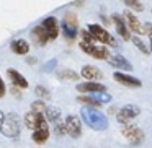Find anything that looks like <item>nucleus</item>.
<instances>
[{
    "label": "nucleus",
    "instance_id": "1",
    "mask_svg": "<svg viewBox=\"0 0 152 148\" xmlns=\"http://www.w3.org/2000/svg\"><path fill=\"white\" fill-rule=\"evenodd\" d=\"M80 116H82V121L85 122L92 130L103 132V130L108 129V117H106L103 112H100L96 108L85 106V108L80 111Z\"/></svg>",
    "mask_w": 152,
    "mask_h": 148
},
{
    "label": "nucleus",
    "instance_id": "2",
    "mask_svg": "<svg viewBox=\"0 0 152 148\" xmlns=\"http://www.w3.org/2000/svg\"><path fill=\"white\" fill-rule=\"evenodd\" d=\"M0 132L7 138H17L21 132V122L15 112L4 116V119L0 121Z\"/></svg>",
    "mask_w": 152,
    "mask_h": 148
},
{
    "label": "nucleus",
    "instance_id": "3",
    "mask_svg": "<svg viewBox=\"0 0 152 148\" xmlns=\"http://www.w3.org/2000/svg\"><path fill=\"white\" fill-rule=\"evenodd\" d=\"M87 30L92 33V36L95 38V41H100V43L105 44V46L116 47V44H118L115 38H113L103 26H100V25H88V28H87Z\"/></svg>",
    "mask_w": 152,
    "mask_h": 148
},
{
    "label": "nucleus",
    "instance_id": "4",
    "mask_svg": "<svg viewBox=\"0 0 152 148\" xmlns=\"http://www.w3.org/2000/svg\"><path fill=\"white\" fill-rule=\"evenodd\" d=\"M139 114H141V108H139L137 104H126L118 111L116 119H118V122L123 125V124H129L131 121H134Z\"/></svg>",
    "mask_w": 152,
    "mask_h": 148
},
{
    "label": "nucleus",
    "instance_id": "5",
    "mask_svg": "<svg viewBox=\"0 0 152 148\" xmlns=\"http://www.w3.org/2000/svg\"><path fill=\"white\" fill-rule=\"evenodd\" d=\"M121 130H123V135H124V137L128 138L132 145L142 143V142H144V138H145L144 132H142L137 125H131V122H129V124H123Z\"/></svg>",
    "mask_w": 152,
    "mask_h": 148
},
{
    "label": "nucleus",
    "instance_id": "6",
    "mask_svg": "<svg viewBox=\"0 0 152 148\" xmlns=\"http://www.w3.org/2000/svg\"><path fill=\"white\" fill-rule=\"evenodd\" d=\"M64 124H66V132L70 138H79L82 135V121L77 116H67Z\"/></svg>",
    "mask_w": 152,
    "mask_h": 148
},
{
    "label": "nucleus",
    "instance_id": "7",
    "mask_svg": "<svg viewBox=\"0 0 152 148\" xmlns=\"http://www.w3.org/2000/svg\"><path fill=\"white\" fill-rule=\"evenodd\" d=\"M111 20H113V23H115V28H116L118 36L121 38L123 41H129V39H131V34H129L131 31H129L128 25H126L124 17H123V15H119V13H113L111 15Z\"/></svg>",
    "mask_w": 152,
    "mask_h": 148
},
{
    "label": "nucleus",
    "instance_id": "8",
    "mask_svg": "<svg viewBox=\"0 0 152 148\" xmlns=\"http://www.w3.org/2000/svg\"><path fill=\"white\" fill-rule=\"evenodd\" d=\"M113 80L121 83L123 86H128V88H141L142 86V82L139 78L129 75V73H123V72H119V70H116V72L113 73Z\"/></svg>",
    "mask_w": 152,
    "mask_h": 148
},
{
    "label": "nucleus",
    "instance_id": "9",
    "mask_svg": "<svg viewBox=\"0 0 152 148\" xmlns=\"http://www.w3.org/2000/svg\"><path fill=\"white\" fill-rule=\"evenodd\" d=\"M106 60H108V64L113 67V69L119 70V72H131V70H132V65L128 62V59H126L124 56H121V54L110 56Z\"/></svg>",
    "mask_w": 152,
    "mask_h": 148
},
{
    "label": "nucleus",
    "instance_id": "10",
    "mask_svg": "<svg viewBox=\"0 0 152 148\" xmlns=\"http://www.w3.org/2000/svg\"><path fill=\"white\" fill-rule=\"evenodd\" d=\"M43 124H46L44 114H41V112H34V111L26 112V116H25V125H26V129L36 130V129H39Z\"/></svg>",
    "mask_w": 152,
    "mask_h": 148
},
{
    "label": "nucleus",
    "instance_id": "11",
    "mask_svg": "<svg viewBox=\"0 0 152 148\" xmlns=\"http://www.w3.org/2000/svg\"><path fill=\"white\" fill-rule=\"evenodd\" d=\"M80 77H83L87 82H100L103 80V72L95 65H83L80 70Z\"/></svg>",
    "mask_w": 152,
    "mask_h": 148
},
{
    "label": "nucleus",
    "instance_id": "12",
    "mask_svg": "<svg viewBox=\"0 0 152 148\" xmlns=\"http://www.w3.org/2000/svg\"><path fill=\"white\" fill-rule=\"evenodd\" d=\"M75 88H77V91H79V93H87V95H90V93H102V91H106V86L103 85V83H100V82L79 83Z\"/></svg>",
    "mask_w": 152,
    "mask_h": 148
},
{
    "label": "nucleus",
    "instance_id": "13",
    "mask_svg": "<svg viewBox=\"0 0 152 148\" xmlns=\"http://www.w3.org/2000/svg\"><path fill=\"white\" fill-rule=\"evenodd\" d=\"M41 26L44 28V31H46V34H48V38L49 39H56L57 36H59V23H57V20L54 17H48V18H44V21H43V25Z\"/></svg>",
    "mask_w": 152,
    "mask_h": 148
},
{
    "label": "nucleus",
    "instance_id": "14",
    "mask_svg": "<svg viewBox=\"0 0 152 148\" xmlns=\"http://www.w3.org/2000/svg\"><path fill=\"white\" fill-rule=\"evenodd\" d=\"M123 17H124V20H126V25H128L129 31H132V33H136V34H142V33H144V28H142L141 21L137 20V17L132 15L131 10H126L124 13H123Z\"/></svg>",
    "mask_w": 152,
    "mask_h": 148
},
{
    "label": "nucleus",
    "instance_id": "15",
    "mask_svg": "<svg viewBox=\"0 0 152 148\" xmlns=\"http://www.w3.org/2000/svg\"><path fill=\"white\" fill-rule=\"evenodd\" d=\"M49 135H51V129L48 124H43L39 129H36V130H33V135H31V138H33V142L36 145H44L48 140H49Z\"/></svg>",
    "mask_w": 152,
    "mask_h": 148
},
{
    "label": "nucleus",
    "instance_id": "16",
    "mask_svg": "<svg viewBox=\"0 0 152 148\" xmlns=\"http://www.w3.org/2000/svg\"><path fill=\"white\" fill-rule=\"evenodd\" d=\"M30 36H31V41H33L36 46H39V47L46 46V43L49 41V38H48L46 31H44V28L41 26V25H39V26H34L33 30H31Z\"/></svg>",
    "mask_w": 152,
    "mask_h": 148
},
{
    "label": "nucleus",
    "instance_id": "17",
    "mask_svg": "<svg viewBox=\"0 0 152 148\" xmlns=\"http://www.w3.org/2000/svg\"><path fill=\"white\" fill-rule=\"evenodd\" d=\"M7 75H8V78H10V82H12V85H13V86H18L20 90L28 88V80L25 78V77L21 75L18 70L8 69V70H7Z\"/></svg>",
    "mask_w": 152,
    "mask_h": 148
},
{
    "label": "nucleus",
    "instance_id": "18",
    "mask_svg": "<svg viewBox=\"0 0 152 148\" xmlns=\"http://www.w3.org/2000/svg\"><path fill=\"white\" fill-rule=\"evenodd\" d=\"M10 49L17 56H28V52H30V43L26 39H23V38H20V39L12 41Z\"/></svg>",
    "mask_w": 152,
    "mask_h": 148
},
{
    "label": "nucleus",
    "instance_id": "19",
    "mask_svg": "<svg viewBox=\"0 0 152 148\" xmlns=\"http://www.w3.org/2000/svg\"><path fill=\"white\" fill-rule=\"evenodd\" d=\"M44 119L49 122H57L61 121V117H62V112H61V109L57 108V106H46V109H44Z\"/></svg>",
    "mask_w": 152,
    "mask_h": 148
},
{
    "label": "nucleus",
    "instance_id": "20",
    "mask_svg": "<svg viewBox=\"0 0 152 148\" xmlns=\"http://www.w3.org/2000/svg\"><path fill=\"white\" fill-rule=\"evenodd\" d=\"M90 56L95 57V59H98V60H106L110 57V51H108V47H106L105 44H103V46H93Z\"/></svg>",
    "mask_w": 152,
    "mask_h": 148
},
{
    "label": "nucleus",
    "instance_id": "21",
    "mask_svg": "<svg viewBox=\"0 0 152 148\" xmlns=\"http://www.w3.org/2000/svg\"><path fill=\"white\" fill-rule=\"evenodd\" d=\"M62 25L79 30V18H77V15L74 13V12H67V13L64 15V18H62Z\"/></svg>",
    "mask_w": 152,
    "mask_h": 148
},
{
    "label": "nucleus",
    "instance_id": "22",
    "mask_svg": "<svg viewBox=\"0 0 152 148\" xmlns=\"http://www.w3.org/2000/svg\"><path fill=\"white\" fill-rule=\"evenodd\" d=\"M131 43L134 44L136 47H137L139 52H142V54H149V52H151V47H149L147 44H145L144 41L141 39V38H137V36H131Z\"/></svg>",
    "mask_w": 152,
    "mask_h": 148
},
{
    "label": "nucleus",
    "instance_id": "23",
    "mask_svg": "<svg viewBox=\"0 0 152 148\" xmlns=\"http://www.w3.org/2000/svg\"><path fill=\"white\" fill-rule=\"evenodd\" d=\"M77 101L82 103V104H87V106H92V108H100V106H103L100 101H96L95 98H93L92 95L88 96H77Z\"/></svg>",
    "mask_w": 152,
    "mask_h": 148
},
{
    "label": "nucleus",
    "instance_id": "24",
    "mask_svg": "<svg viewBox=\"0 0 152 148\" xmlns=\"http://www.w3.org/2000/svg\"><path fill=\"white\" fill-rule=\"evenodd\" d=\"M34 95H36L39 99H43V101H49L51 99V91L46 88V86H43V85H36V88H34Z\"/></svg>",
    "mask_w": 152,
    "mask_h": 148
},
{
    "label": "nucleus",
    "instance_id": "25",
    "mask_svg": "<svg viewBox=\"0 0 152 148\" xmlns=\"http://www.w3.org/2000/svg\"><path fill=\"white\" fill-rule=\"evenodd\" d=\"M62 33H64V38H66L67 41H74V39L77 38V34H79V30L62 25Z\"/></svg>",
    "mask_w": 152,
    "mask_h": 148
},
{
    "label": "nucleus",
    "instance_id": "26",
    "mask_svg": "<svg viewBox=\"0 0 152 148\" xmlns=\"http://www.w3.org/2000/svg\"><path fill=\"white\" fill-rule=\"evenodd\" d=\"M59 78H64V80H77L79 78V73L74 72L70 69H64V70H59Z\"/></svg>",
    "mask_w": 152,
    "mask_h": 148
},
{
    "label": "nucleus",
    "instance_id": "27",
    "mask_svg": "<svg viewBox=\"0 0 152 148\" xmlns=\"http://www.w3.org/2000/svg\"><path fill=\"white\" fill-rule=\"evenodd\" d=\"M123 4H124L126 7H129L131 10H136V12L144 10V5L141 4V0H123Z\"/></svg>",
    "mask_w": 152,
    "mask_h": 148
},
{
    "label": "nucleus",
    "instance_id": "28",
    "mask_svg": "<svg viewBox=\"0 0 152 148\" xmlns=\"http://www.w3.org/2000/svg\"><path fill=\"white\" fill-rule=\"evenodd\" d=\"M44 109H46V106H44V101H43V99H36V101L31 103V111L41 112V114H43Z\"/></svg>",
    "mask_w": 152,
    "mask_h": 148
},
{
    "label": "nucleus",
    "instance_id": "29",
    "mask_svg": "<svg viewBox=\"0 0 152 148\" xmlns=\"http://www.w3.org/2000/svg\"><path fill=\"white\" fill-rule=\"evenodd\" d=\"M54 130H56L57 135H66L67 134V132H66V124H64L62 121L54 122Z\"/></svg>",
    "mask_w": 152,
    "mask_h": 148
},
{
    "label": "nucleus",
    "instance_id": "30",
    "mask_svg": "<svg viewBox=\"0 0 152 148\" xmlns=\"http://www.w3.org/2000/svg\"><path fill=\"white\" fill-rule=\"evenodd\" d=\"M80 41H85V43H93V41H95V38L92 36V33H90L88 30H82V31H80Z\"/></svg>",
    "mask_w": 152,
    "mask_h": 148
},
{
    "label": "nucleus",
    "instance_id": "31",
    "mask_svg": "<svg viewBox=\"0 0 152 148\" xmlns=\"http://www.w3.org/2000/svg\"><path fill=\"white\" fill-rule=\"evenodd\" d=\"M79 47L82 49V52H85V54H88V56H90V52H92V49H93V43H85V41H80Z\"/></svg>",
    "mask_w": 152,
    "mask_h": 148
},
{
    "label": "nucleus",
    "instance_id": "32",
    "mask_svg": "<svg viewBox=\"0 0 152 148\" xmlns=\"http://www.w3.org/2000/svg\"><path fill=\"white\" fill-rule=\"evenodd\" d=\"M7 93V86H5V82L4 78L0 77V98H4V95Z\"/></svg>",
    "mask_w": 152,
    "mask_h": 148
},
{
    "label": "nucleus",
    "instance_id": "33",
    "mask_svg": "<svg viewBox=\"0 0 152 148\" xmlns=\"http://www.w3.org/2000/svg\"><path fill=\"white\" fill-rule=\"evenodd\" d=\"M12 95L13 96H17V98H21V95H20V88H18V86H12Z\"/></svg>",
    "mask_w": 152,
    "mask_h": 148
},
{
    "label": "nucleus",
    "instance_id": "34",
    "mask_svg": "<svg viewBox=\"0 0 152 148\" xmlns=\"http://www.w3.org/2000/svg\"><path fill=\"white\" fill-rule=\"evenodd\" d=\"M144 28H147V31H149V38H151V51H152V26H151V25H145V26Z\"/></svg>",
    "mask_w": 152,
    "mask_h": 148
},
{
    "label": "nucleus",
    "instance_id": "35",
    "mask_svg": "<svg viewBox=\"0 0 152 148\" xmlns=\"http://www.w3.org/2000/svg\"><path fill=\"white\" fill-rule=\"evenodd\" d=\"M56 67V60H51V62H48L46 65H44V70H48V69H54Z\"/></svg>",
    "mask_w": 152,
    "mask_h": 148
},
{
    "label": "nucleus",
    "instance_id": "36",
    "mask_svg": "<svg viewBox=\"0 0 152 148\" xmlns=\"http://www.w3.org/2000/svg\"><path fill=\"white\" fill-rule=\"evenodd\" d=\"M2 119H4V112L0 111V121H2Z\"/></svg>",
    "mask_w": 152,
    "mask_h": 148
}]
</instances>
